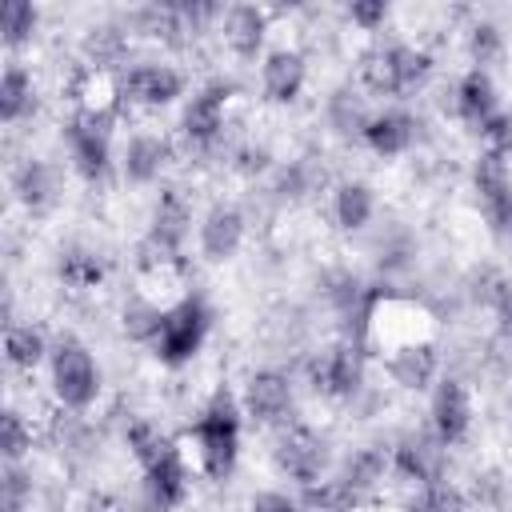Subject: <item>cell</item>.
<instances>
[{"mask_svg": "<svg viewBox=\"0 0 512 512\" xmlns=\"http://www.w3.org/2000/svg\"><path fill=\"white\" fill-rule=\"evenodd\" d=\"M196 448H200V464L212 480H228L240 456V408L232 400L228 388H220L208 408L196 420Z\"/></svg>", "mask_w": 512, "mask_h": 512, "instance_id": "1", "label": "cell"}, {"mask_svg": "<svg viewBox=\"0 0 512 512\" xmlns=\"http://www.w3.org/2000/svg\"><path fill=\"white\" fill-rule=\"evenodd\" d=\"M208 328H212V308H208V300L196 296V292L180 296L172 308H164V324H160V336H156V344H152L156 360L168 364V368L188 364V360L200 352Z\"/></svg>", "mask_w": 512, "mask_h": 512, "instance_id": "2", "label": "cell"}, {"mask_svg": "<svg viewBox=\"0 0 512 512\" xmlns=\"http://www.w3.org/2000/svg\"><path fill=\"white\" fill-rule=\"evenodd\" d=\"M52 388H56L60 404L72 412L88 408L100 392V368L76 336H60L52 348Z\"/></svg>", "mask_w": 512, "mask_h": 512, "instance_id": "3", "label": "cell"}, {"mask_svg": "<svg viewBox=\"0 0 512 512\" xmlns=\"http://www.w3.org/2000/svg\"><path fill=\"white\" fill-rule=\"evenodd\" d=\"M188 204L176 188H168L160 200H156V212H152V228L140 244V268H168L176 264L180 256V244H184V232H188Z\"/></svg>", "mask_w": 512, "mask_h": 512, "instance_id": "4", "label": "cell"}, {"mask_svg": "<svg viewBox=\"0 0 512 512\" xmlns=\"http://www.w3.org/2000/svg\"><path fill=\"white\" fill-rule=\"evenodd\" d=\"M308 380L320 396L348 400L364 384V352L356 344H332L308 360Z\"/></svg>", "mask_w": 512, "mask_h": 512, "instance_id": "5", "label": "cell"}, {"mask_svg": "<svg viewBox=\"0 0 512 512\" xmlns=\"http://www.w3.org/2000/svg\"><path fill=\"white\" fill-rule=\"evenodd\" d=\"M108 132H112V120L108 116H72L64 136H68V148H72V164L84 180H104L108 168H112V148H108Z\"/></svg>", "mask_w": 512, "mask_h": 512, "instance_id": "6", "label": "cell"}, {"mask_svg": "<svg viewBox=\"0 0 512 512\" xmlns=\"http://www.w3.org/2000/svg\"><path fill=\"white\" fill-rule=\"evenodd\" d=\"M272 456H276V468H280L284 476H292L296 484H304V488L316 484V480L324 476V464H328L324 440H320L312 428H300V424L280 432Z\"/></svg>", "mask_w": 512, "mask_h": 512, "instance_id": "7", "label": "cell"}, {"mask_svg": "<svg viewBox=\"0 0 512 512\" xmlns=\"http://www.w3.org/2000/svg\"><path fill=\"white\" fill-rule=\"evenodd\" d=\"M232 92H236L232 80H212V84H204L188 100V108L180 116V128H184V136L192 144H216L220 140V132H224V108H228Z\"/></svg>", "mask_w": 512, "mask_h": 512, "instance_id": "8", "label": "cell"}, {"mask_svg": "<svg viewBox=\"0 0 512 512\" xmlns=\"http://www.w3.org/2000/svg\"><path fill=\"white\" fill-rule=\"evenodd\" d=\"M244 412L256 424H284L288 412H292V384H288V376L276 372V368L252 372L248 388H244Z\"/></svg>", "mask_w": 512, "mask_h": 512, "instance_id": "9", "label": "cell"}, {"mask_svg": "<svg viewBox=\"0 0 512 512\" xmlns=\"http://www.w3.org/2000/svg\"><path fill=\"white\" fill-rule=\"evenodd\" d=\"M432 432L444 440V444H460L472 428V396L460 380H440L436 392H432Z\"/></svg>", "mask_w": 512, "mask_h": 512, "instance_id": "10", "label": "cell"}, {"mask_svg": "<svg viewBox=\"0 0 512 512\" xmlns=\"http://www.w3.org/2000/svg\"><path fill=\"white\" fill-rule=\"evenodd\" d=\"M240 244H244V216H240V208L212 204L204 212V220H200V252H204V260L224 264V260H232L240 252Z\"/></svg>", "mask_w": 512, "mask_h": 512, "instance_id": "11", "label": "cell"}, {"mask_svg": "<svg viewBox=\"0 0 512 512\" xmlns=\"http://www.w3.org/2000/svg\"><path fill=\"white\" fill-rule=\"evenodd\" d=\"M308 80V64L296 48H272L260 64V88L272 104H292Z\"/></svg>", "mask_w": 512, "mask_h": 512, "instance_id": "12", "label": "cell"}, {"mask_svg": "<svg viewBox=\"0 0 512 512\" xmlns=\"http://www.w3.org/2000/svg\"><path fill=\"white\" fill-rule=\"evenodd\" d=\"M188 492V468L180 460V448L172 444L160 460H152L144 468V496L152 512H172Z\"/></svg>", "mask_w": 512, "mask_h": 512, "instance_id": "13", "label": "cell"}, {"mask_svg": "<svg viewBox=\"0 0 512 512\" xmlns=\"http://www.w3.org/2000/svg\"><path fill=\"white\" fill-rule=\"evenodd\" d=\"M120 84H124V96L144 108H164L184 92V76L168 64H136Z\"/></svg>", "mask_w": 512, "mask_h": 512, "instance_id": "14", "label": "cell"}, {"mask_svg": "<svg viewBox=\"0 0 512 512\" xmlns=\"http://www.w3.org/2000/svg\"><path fill=\"white\" fill-rule=\"evenodd\" d=\"M472 184H476V192H480L488 216H492L496 224H504L508 204H512V172H508V156L484 148V152L476 156V164H472Z\"/></svg>", "mask_w": 512, "mask_h": 512, "instance_id": "15", "label": "cell"}, {"mask_svg": "<svg viewBox=\"0 0 512 512\" xmlns=\"http://www.w3.org/2000/svg\"><path fill=\"white\" fill-rule=\"evenodd\" d=\"M68 92H72L80 116H108V120H116V100L124 96V84H116L112 72L84 64V68L72 76V88H68Z\"/></svg>", "mask_w": 512, "mask_h": 512, "instance_id": "16", "label": "cell"}, {"mask_svg": "<svg viewBox=\"0 0 512 512\" xmlns=\"http://www.w3.org/2000/svg\"><path fill=\"white\" fill-rule=\"evenodd\" d=\"M360 136L376 156H404L416 140V116H408L404 108H384V112L368 116Z\"/></svg>", "mask_w": 512, "mask_h": 512, "instance_id": "17", "label": "cell"}, {"mask_svg": "<svg viewBox=\"0 0 512 512\" xmlns=\"http://www.w3.org/2000/svg\"><path fill=\"white\" fill-rule=\"evenodd\" d=\"M444 440L432 432V436H408V440H400L396 444V452H392V464L404 472V476H412V480H420L424 488L428 484H436V480H444L440 476V468H444Z\"/></svg>", "mask_w": 512, "mask_h": 512, "instance_id": "18", "label": "cell"}, {"mask_svg": "<svg viewBox=\"0 0 512 512\" xmlns=\"http://www.w3.org/2000/svg\"><path fill=\"white\" fill-rule=\"evenodd\" d=\"M456 116L472 132H484V124L496 116V84H492V76L484 68L464 72V80L456 84Z\"/></svg>", "mask_w": 512, "mask_h": 512, "instance_id": "19", "label": "cell"}, {"mask_svg": "<svg viewBox=\"0 0 512 512\" xmlns=\"http://www.w3.org/2000/svg\"><path fill=\"white\" fill-rule=\"evenodd\" d=\"M388 376H392L400 388H408V392L428 388L432 376H436V348H432V340H412V344L392 348V356H388Z\"/></svg>", "mask_w": 512, "mask_h": 512, "instance_id": "20", "label": "cell"}, {"mask_svg": "<svg viewBox=\"0 0 512 512\" xmlns=\"http://www.w3.org/2000/svg\"><path fill=\"white\" fill-rule=\"evenodd\" d=\"M172 160V144L164 136H152V132H140L128 140L124 148V176L132 184H152Z\"/></svg>", "mask_w": 512, "mask_h": 512, "instance_id": "21", "label": "cell"}, {"mask_svg": "<svg viewBox=\"0 0 512 512\" xmlns=\"http://www.w3.org/2000/svg\"><path fill=\"white\" fill-rule=\"evenodd\" d=\"M264 32H268V16L256 4H232L224 16V40L236 56L252 60L264 48Z\"/></svg>", "mask_w": 512, "mask_h": 512, "instance_id": "22", "label": "cell"}, {"mask_svg": "<svg viewBox=\"0 0 512 512\" xmlns=\"http://www.w3.org/2000/svg\"><path fill=\"white\" fill-rule=\"evenodd\" d=\"M12 192L28 212H44L56 200V172L44 160H24L12 176Z\"/></svg>", "mask_w": 512, "mask_h": 512, "instance_id": "23", "label": "cell"}, {"mask_svg": "<svg viewBox=\"0 0 512 512\" xmlns=\"http://www.w3.org/2000/svg\"><path fill=\"white\" fill-rule=\"evenodd\" d=\"M372 208H376V200H372V188L364 180H344L332 196V216L344 232H360L372 220Z\"/></svg>", "mask_w": 512, "mask_h": 512, "instance_id": "24", "label": "cell"}, {"mask_svg": "<svg viewBox=\"0 0 512 512\" xmlns=\"http://www.w3.org/2000/svg\"><path fill=\"white\" fill-rule=\"evenodd\" d=\"M36 108V88H32V76L20 68V64H8L4 76H0V120L4 124H16L24 112Z\"/></svg>", "mask_w": 512, "mask_h": 512, "instance_id": "25", "label": "cell"}, {"mask_svg": "<svg viewBox=\"0 0 512 512\" xmlns=\"http://www.w3.org/2000/svg\"><path fill=\"white\" fill-rule=\"evenodd\" d=\"M120 324H124V336H128V340H140V344H156V336H160V324H164V308H160L156 300H148V296H132V300L124 304V316H120Z\"/></svg>", "mask_w": 512, "mask_h": 512, "instance_id": "26", "label": "cell"}, {"mask_svg": "<svg viewBox=\"0 0 512 512\" xmlns=\"http://www.w3.org/2000/svg\"><path fill=\"white\" fill-rule=\"evenodd\" d=\"M4 356H8L12 368H36L48 356L44 332L32 328V324H8V332H4Z\"/></svg>", "mask_w": 512, "mask_h": 512, "instance_id": "27", "label": "cell"}, {"mask_svg": "<svg viewBox=\"0 0 512 512\" xmlns=\"http://www.w3.org/2000/svg\"><path fill=\"white\" fill-rule=\"evenodd\" d=\"M384 468H388V456H384L380 448H360V452L344 464V476H340V480L364 500V496L384 480Z\"/></svg>", "mask_w": 512, "mask_h": 512, "instance_id": "28", "label": "cell"}, {"mask_svg": "<svg viewBox=\"0 0 512 512\" xmlns=\"http://www.w3.org/2000/svg\"><path fill=\"white\" fill-rule=\"evenodd\" d=\"M124 48H128V40H124V32L116 28V24H100V28H92L88 36H84V56H88V64L92 68H112V64H120V56H124Z\"/></svg>", "mask_w": 512, "mask_h": 512, "instance_id": "29", "label": "cell"}, {"mask_svg": "<svg viewBox=\"0 0 512 512\" xmlns=\"http://www.w3.org/2000/svg\"><path fill=\"white\" fill-rule=\"evenodd\" d=\"M388 52H392V68H396V84H400V92H408V88H416V84L428 80V72H432V56H428L424 48H416V44H392Z\"/></svg>", "mask_w": 512, "mask_h": 512, "instance_id": "30", "label": "cell"}, {"mask_svg": "<svg viewBox=\"0 0 512 512\" xmlns=\"http://www.w3.org/2000/svg\"><path fill=\"white\" fill-rule=\"evenodd\" d=\"M360 80L372 96H396L400 84H396V68H392V52L388 48H372L364 52L360 60Z\"/></svg>", "mask_w": 512, "mask_h": 512, "instance_id": "31", "label": "cell"}, {"mask_svg": "<svg viewBox=\"0 0 512 512\" xmlns=\"http://www.w3.org/2000/svg\"><path fill=\"white\" fill-rule=\"evenodd\" d=\"M304 504L316 512H352L360 504V496L344 480H316L304 488Z\"/></svg>", "mask_w": 512, "mask_h": 512, "instance_id": "32", "label": "cell"}, {"mask_svg": "<svg viewBox=\"0 0 512 512\" xmlns=\"http://www.w3.org/2000/svg\"><path fill=\"white\" fill-rule=\"evenodd\" d=\"M100 276H104V268H100V260H96L92 252L72 248V252H64V256H60V280H64L68 288H76V292L96 288V284H100Z\"/></svg>", "mask_w": 512, "mask_h": 512, "instance_id": "33", "label": "cell"}, {"mask_svg": "<svg viewBox=\"0 0 512 512\" xmlns=\"http://www.w3.org/2000/svg\"><path fill=\"white\" fill-rule=\"evenodd\" d=\"M128 448H132V456L140 460V468H148L152 460H160V456L172 448V440H168L156 424L136 420V424H128Z\"/></svg>", "mask_w": 512, "mask_h": 512, "instance_id": "34", "label": "cell"}, {"mask_svg": "<svg viewBox=\"0 0 512 512\" xmlns=\"http://www.w3.org/2000/svg\"><path fill=\"white\" fill-rule=\"evenodd\" d=\"M36 20H40V12L28 0H8L4 4V48L28 44L32 32H36Z\"/></svg>", "mask_w": 512, "mask_h": 512, "instance_id": "35", "label": "cell"}, {"mask_svg": "<svg viewBox=\"0 0 512 512\" xmlns=\"http://www.w3.org/2000/svg\"><path fill=\"white\" fill-rule=\"evenodd\" d=\"M0 448H4V464H20V456L32 448V432L16 408H8L0 420Z\"/></svg>", "mask_w": 512, "mask_h": 512, "instance_id": "36", "label": "cell"}, {"mask_svg": "<svg viewBox=\"0 0 512 512\" xmlns=\"http://www.w3.org/2000/svg\"><path fill=\"white\" fill-rule=\"evenodd\" d=\"M500 52H504V36H500V28L488 24V20L472 24V32H468V56L476 60V68L500 60Z\"/></svg>", "mask_w": 512, "mask_h": 512, "instance_id": "37", "label": "cell"}, {"mask_svg": "<svg viewBox=\"0 0 512 512\" xmlns=\"http://www.w3.org/2000/svg\"><path fill=\"white\" fill-rule=\"evenodd\" d=\"M32 500V480L20 464H4V476H0V504L4 512H24V504Z\"/></svg>", "mask_w": 512, "mask_h": 512, "instance_id": "38", "label": "cell"}, {"mask_svg": "<svg viewBox=\"0 0 512 512\" xmlns=\"http://www.w3.org/2000/svg\"><path fill=\"white\" fill-rule=\"evenodd\" d=\"M332 120H336V128L340 132H364V124H368V116L360 112V104H352V96L348 92H336L332 96Z\"/></svg>", "mask_w": 512, "mask_h": 512, "instance_id": "39", "label": "cell"}, {"mask_svg": "<svg viewBox=\"0 0 512 512\" xmlns=\"http://www.w3.org/2000/svg\"><path fill=\"white\" fill-rule=\"evenodd\" d=\"M480 136L488 140V148H492V152L512 156V112H496V116L484 124V132H480Z\"/></svg>", "mask_w": 512, "mask_h": 512, "instance_id": "40", "label": "cell"}, {"mask_svg": "<svg viewBox=\"0 0 512 512\" xmlns=\"http://www.w3.org/2000/svg\"><path fill=\"white\" fill-rule=\"evenodd\" d=\"M348 16H352V24H360L364 32H376V28L388 20V4H384V0H356V4L348 8Z\"/></svg>", "mask_w": 512, "mask_h": 512, "instance_id": "41", "label": "cell"}, {"mask_svg": "<svg viewBox=\"0 0 512 512\" xmlns=\"http://www.w3.org/2000/svg\"><path fill=\"white\" fill-rule=\"evenodd\" d=\"M248 512H300V508H296V500L288 492H256Z\"/></svg>", "mask_w": 512, "mask_h": 512, "instance_id": "42", "label": "cell"}, {"mask_svg": "<svg viewBox=\"0 0 512 512\" xmlns=\"http://www.w3.org/2000/svg\"><path fill=\"white\" fill-rule=\"evenodd\" d=\"M264 164H268V152H264V148H244L236 168H240V172H260Z\"/></svg>", "mask_w": 512, "mask_h": 512, "instance_id": "43", "label": "cell"}, {"mask_svg": "<svg viewBox=\"0 0 512 512\" xmlns=\"http://www.w3.org/2000/svg\"><path fill=\"white\" fill-rule=\"evenodd\" d=\"M404 512H436V508H432V504H428V496L420 492V496H416V500H412V504H408Z\"/></svg>", "mask_w": 512, "mask_h": 512, "instance_id": "44", "label": "cell"}, {"mask_svg": "<svg viewBox=\"0 0 512 512\" xmlns=\"http://www.w3.org/2000/svg\"><path fill=\"white\" fill-rule=\"evenodd\" d=\"M504 228H512V204H508V216H504Z\"/></svg>", "mask_w": 512, "mask_h": 512, "instance_id": "45", "label": "cell"}, {"mask_svg": "<svg viewBox=\"0 0 512 512\" xmlns=\"http://www.w3.org/2000/svg\"><path fill=\"white\" fill-rule=\"evenodd\" d=\"M112 512H136V508H124V504H116V508H112Z\"/></svg>", "mask_w": 512, "mask_h": 512, "instance_id": "46", "label": "cell"}]
</instances>
